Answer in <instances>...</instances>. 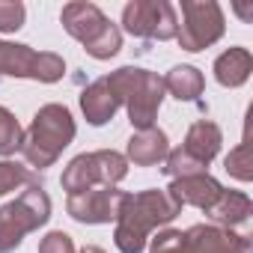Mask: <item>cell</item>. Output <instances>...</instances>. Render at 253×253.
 <instances>
[{
    "instance_id": "24",
    "label": "cell",
    "mask_w": 253,
    "mask_h": 253,
    "mask_svg": "<svg viewBox=\"0 0 253 253\" xmlns=\"http://www.w3.org/2000/svg\"><path fill=\"white\" fill-rule=\"evenodd\" d=\"M39 253H78V250H75V241H72L69 232L54 229L39 241Z\"/></svg>"
},
{
    "instance_id": "5",
    "label": "cell",
    "mask_w": 253,
    "mask_h": 253,
    "mask_svg": "<svg viewBox=\"0 0 253 253\" xmlns=\"http://www.w3.org/2000/svg\"><path fill=\"white\" fill-rule=\"evenodd\" d=\"M51 217V197L39 185H27L12 203L0 206V253H12L24 235L45 226Z\"/></svg>"
},
{
    "instance_id": "9",
    "label": "cell",
    "mask_w": 253,
    "mask_h": 253,
    "mask_svg": "<svg viewBox=\"0 0 253 253\" xmlns=\"http://www.w3.org/2000/svg\"><path fill=\"white\" fill-rule=\"evenodd\" d=\"M122 27L125 33H131L137 39H176L179 15L176 6L167 0H131L122 9Z\"/></svg>"
},
{
    "instance_id": "12",
    "label": "cell",
    "mask_w": 253,
    "mask_h": 253,
    "mask_svg": "<svg viewBox=\"0 0 253 253\" xmlns=\"http://www.w3.org/2000/svg\"><path fill=\"white\" fill-rule=\"evenodd\" d=\"M167 194L179 203V206H194L200 211H209L217 197L223 194V185L209 176V173H194V176H182V179H173Z\"/></svg>"
},
{
    "instance_id": "23",
    "label": "cell",
    "mask_w": 253,
    "mask_h": 253,
    "mask_svg": "<svg viewBox=\"0 0 253 253\" xmlns=\"http://www.w3.org/2000/svg\"><path fill=\"white\" fill-rule=\"evenodd\" d=\"M185 247V232L182 229H161L149 241V253H182Z\"/></svg>"
},
{
    "instance_id": "4",
    "label": "cell",
    "mask_w": 253,
    "mask_h": 253,
    "mask_svg": "<svg viewBox=\"0 0 253 253\" xmlns=\"http://www.w3.org/2000/svg\"><path fill=\"white\" fill-rule=\"evenodd\" d=\"M60 21L66 27V33L72 39H78L84 45V51L92 60H110L119 54L122 48V33L119 27L95 6L86 3V0H75V3H66L60 12Z\"/></svg>"
},
{
    "instance_id": "13",
    "label": "cell",
    "mask_w": 253,
    "mask_h": 253,
    "mask_svg": "<svg viewBox=\"0 0 253 253\" xmlns=\"http://www.w3.org/2000/svg\"><path fill=\"white\" fill-rule=\"evenodd\" d=\"M220 143H223V131L220 125L211 122V119H197L188 134H185V143L179 146L194 164H200L203 170H209V164L214 161V155L220 152Z\"/></svg>"
},
{
    "instance_id": "10",
    "label": "cell",
    "mask_w": 253,
    "mask_h": 253,
    "mask_svg": "<svg viewBox=\"0 0 253 253\" xmlns=\"http://www.w3.org/2000/svg\"><path fill=\"white\" fill-rule=\"evenodd\" d=\"M125 191L119 188H92L84 194H72L66 200V211L78 223H110L119 214Z\"/></svg>"
},
{
    "instance_id": "6",
    "label": "cell",
    "mask_w": 253,
    "mask_h": 253,
    "mask_svg": "<svg viewBox=\"0 0 253 253\" xmlns=\"http://www.w3.org/2000/svg\"><path fill=\"white\" fill-rule=\"evenodd\" d=\"M125 176H128V161L125 155L113 152V149H98V152H84L75 155L66 170H63V191L72 194H84L92 188H116Z\"/></svg>"
},
{
    "instance_id": "11",
    "label": "cell",
    "mask_w": 253,
    "mask_h": 253,
    "mask_svg": "<svg viewBox=\"0 0 253 253\" xmlns=\"http://www.w3.org/2000/svg\"><path fill=\"white\" fill-rule=\"evenodd\" d=\"M182 253H250V235L220 229L214 223H197L185 229Z\"/></svg>"
},
{
    "instance_id": "25",
    "label": "cell",
    "mask_w": 253,
    "mask_h": 253,
    "mask_svg": "<svg viewBox=\"0 0 253 253\" xmlns=\"http://www.w3.org/2000/svg\"><path fill=\"white\" fill-rule=\"evenodd\" d=\"M232 9H235V12L241 15V21H247V24L253 21V6H244V3H235Z\"/></svg>"
},
{
    "instance_id": "26",
    "label": "cell",
    "mask_w": 253,
    "mask_h": 253,
    "mask_svg": "<svg viewBox=\"0 0 253 253\" xmlns=\"http://www.w3.org/2000/svg\"><path fill=\"white\" fill-rule=\"evenodd\" d=\"M78 253H104V250H101V247H95V244H86V247H81Z\"/></svg>"
},
{
    "instance_id": "8",
    "label": "cell",
    "mask_w": 253,
    "mask_h": 253,
    "mask_svg": "<svg viewBox=\"0 0 253 253\" xmlns=\"http://www.w3.org/2000/svg\"><path fill=\"white\" fill-rule=\"evenodd\" d=\"M66 75V60L54 51H33L30 45L0 42V78H30L57 84Z\"/></svg>"
},
{
    "instance_id": "14",
    "label": "cell",
    "mask_w": 253,
    "mask_h": 253,
    "mask_svg": "<svg viewBox=\"0 0 253 253\" xmlns=\"http://www.w3.org/2000/svg\"><path fill=\"white\" fill-rule=\"evenodd\" d=\"M170 155V140L161 128H146V131H134L125 146V161H131L134 167H158L164 164V158Z\"/></svg>"
},
{
    "instance_id": "18",
    "label": "cell",
    "mask_w": 253,
    "mask_h": 253,
    "mask_svg": "<svg viewBox=\"0 0 253 253\" xmlns=\"http://www.w3.org/2000/svg\"><path fill=\"white\" fill-rule=\"evenodd\" d=\"M206 89V78L197 66H173L164 78V92L179 101H197Z\"/></svg>"
},
{
    "instance_id": "7",
    "label": "cell",
    "mask_w": 253,
    "mask_h": 253,
    "mask_svg": "<svg viewBox=\"0 0 253 253\" xmlns=\"http://www.w3.org/2000/svg\"><path fill=\"white\" fill-rule=\"evenodd\" d=\"M226 30L223 9L214 0H182V21L176 27V42L182 51H206Z\"/></svg>"
},
{
    "instance_id": "3",
    "label": "cell",
    "mask_w": 253,
    "mask_h": 253,
    "mask_svg": "<svg viewBox=\"0 0 253 253\" xmlns=\"http://www.w3.org/2000/svg\"><path fill=\"white\" fill-rule=\"evenodd\" d=\"M107 86L116 92L119 104L128 110V122L134 125V131H146L155 125V116L164 101V78L155 72L137 69V66H122L110 75H104Z\"/></svg>"
},
{
    "instance_id": "2",
    "label": "cell",
    "mask_w": 253,
    "mask_h": 253,
    "mask_svg": "<svg viewBox=\"0 0 253 253\" xmlns=\"http://www.w3.org/2000/svg\"><path fill=\"white\" fill-rule=\"evenodd\" d=\"M75 134L78 128H75V119L66 104H57V101L42 104L21 140V155L27 167H36V170L54 167L63 149L75 140Z\"/></svg>"
},
{
    "instance_id": "16",
    "label": "cell",
    "mask_w": 253,
    "mask_h": 253,
    "mask_svg": "<svg viewBox=\"0 0 253 253\" xmlns=\"http://www.w3.org/2000/svg\"><path fill=\"white\" fill-rule=\"evenodd\" d=\"M250 211H253V203H250L247 194H241V191H226V188H223V194L217 197V203H214L206 214H209L211 223L220 226V229H241V226H247Z\"/></svg>"
},
{
    "instance_id": "19",
    "label": "cell",
    "mask_w": 253,
    "mask_h": 253,
    "mask_svg": "<svg viewBox=\"0 0 253 253\" xmlns=\"http://www.w3.org/2000/svg\"><path fill=\"white\" fill-rule=\"evenodd\" d=\"M21 140H24V128L18 125L15 113L0 104V158L21 152Z\"/></svg>"
},
{
    "instance_id": "21",
    "label": "cell",
    "mask_w": 253,
    "mask_h": 253,
    "mask_svg": "<svg viewBox=\"0 0 253 253\" xmlns=\"http://www.w3.org/2000/svg\"><path fill=\"white\" fill-rule=\"evenodd\" d=\"M223 167L229 176H235L238 182H250L253 179V164H250V143L241 140L226 158H223Z\"/></svg>"
},
{
    "instance_id": "1",
    "label": "cell",
    "mask_w": 253,
    "mask_h": 253,
    "mask_svg": "<svg viewBox=\"0 0 253 253\" xmlns=\"http://www.w3.org/2000/svg\"><path fill=\"white\" fill-rule=\"evenodd\" d=\"M182 206L167 194V188H146L137 194H125L119 214H116V229H113V244L119 253H143L146 241L155 229L167 226L176 220Z\"/></svg>"
},
{
    "instance_id": "15",
    "label": "cell",
    "mask_w": 253,
    "mask_h": 253,
    "mask_svg": "<svg viewBox=\"0 0 253 253\" xmlns=\"http://www.w3.org/2000/svg\"><path fill=\"white\" fill-rule=\"evenodd\" d=\"M122 104H119V98H116V92L107 86V81L104 78H98V81H92L84 92H81V110H84V116H86V122L89 125H107L113 116H116V110H119Z\"/></svg>"
},
{
    "instance_id": "17",
    "label": "cell",
    "mask_w": 253,
    "mask_h": 253,
    "mask_svg": "<svg viewBox=\"0 0 253 253\" xmlns=\"http://www.w3.org/2000/svg\"><path fill=\"white\" fill-rule=\"evenodd\" d=\"M250 72H253V57H250L247 48H238V45H235V48L223 51V54L214 60V81H217L220 86H226V89L244 86L247 78H250Z\"/></svg>"
},
{
    "instance_id": "22",
    "label": "cell",
    "mask_w": 253,
    "mask_h": 253,
    "mask_svg": "<svg viewBox=\"0 0 253 253\" xmlns=\"http://www.w3.org/2000/svg\"><path fill=\"white\" fill-rule=\"evenodd\" d=\"M27 9L21 0H0V33H15L24 27Z\"/></svg>"
},
{
    "instance_id": "20",
    "label": "cell",
    "mask_w": 253,
    "mask_h": 253,
    "mask_svg": "<svg viewBox=\"0 0 253 253\" xmlns=\"http://www.w3.org/2000/svg\"><path fill=\"white\" fill-rule=\"evenodd\" d=\"M21 185H33V170L15 161H0V197L18 191Z\"/></svg>"
}]
</instances>
